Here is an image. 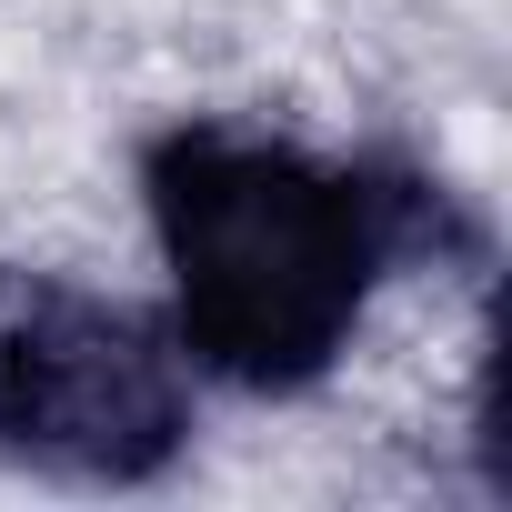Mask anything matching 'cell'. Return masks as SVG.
<instances>
[{"label":"cell","instance_id":"obj_1","mask_svg":"<svg viewBox=\"0 0 512 512\" xmlns=\"http://www.w3.org/2000/svg\"><path fill=\"white\" fill-rule=\"evenodd\" d=\"M161 241L191 342L241 382H302L362 312V211L292 151L181 141L161 161Z\"/></svg>","mask_w":512,"mask_h":512},{"label":"cell","instance_id":"obj_2","mask_svg":"<svg viewBox=\"0 0 512 512\" xmlns=\"http://www.w3.org/2000/svg\"><path fill=\"white\" fill-rule=\"evenodd\" d=\"M0 432L71 472H151L181 432V392L121 312L31 302L0 322Z\"/></svg>","mask_w":512,"mask_h":512}]
</instances>
